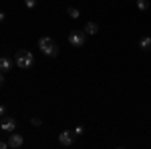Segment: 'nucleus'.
Instances as JSON below:
<instances>
[{
	"mask_svg": "<svg viewBox=\"0 0 151 149\" xmlns=\"http://www.w3.org/2000/svg\"><path fill=\"white\" fill-rule=\"evenodd\" d=\"M38 48H40V53L47 55V57H57L58 55V46H57V42H55L50 36L38 38Z\"/></svg>",
	"mask_w": 151,
	"mask_h": 149,
	"instance_id": "obj_1",
	"label": "nucleus"
},
{
	"mask_svg": "<svg viewBox=\"0 0 151 149\" xmlns=\"http://www.w3.org/2000/svg\"><path fill=\"white\" fill-rule=\"evenodd\" d=\"M14 63H16L18 69H30L35 65V55L30 50H18L14 55Z\"/></svg>",
	"mask_w": 151,
	"mask_h": 149,
	"instance_id": "obj_2",
	"label": "nucleus"
},
{
	"mask_svg": "<svg viewBox=\"0 0 151 149\" xmlns=\"http://www.w3.org/2000/svg\"><path fill=\"white\" fill-rule=\"evenodd\" d=\"M69 42L73 46H83L85 42H87V35H85V30H70V35H69Z\"/></svg>",
	"mask_w": 151,
	"mask_h": 149,
	"instance_id": "obj_3",
	"label": "nucleus"
},
{
	"mask_svg": "<svg viewBox=\"0 0 151 149\" xmlns=\"http://www.w3.org/2000/svg\"><path fill=\"white\" fill-rule=\"evenodd\" d=\"M22 143H24V137L20 135V133L12 131V133H10V137H8V147L18 149V147H22Z\"/></svg>",
	"mask_w": 151,
	"mask_h": 149,
	"instance_id": "obj_4",
	"label": "nucleus"
},
{
	"mask_svg": "<svg viewBox=\"0 0 151 149\" xmlns=\"http://www.w3.org/2000/svg\"><path fill=\"white\" fill-rule=\"evenodd\" d=\"M73 141H75V133H73V131H63V133L58 135V143L65 145V147L73 145Z\"/></svg>",
	"mask_w": 151,
	"mask_h": 149,
	"instance_id": "obj_5",
	"label": "nucleus"
},
{
	"mask_svg": "<svg viewBox=\"0 0 151 149\" xmlns=\"http://www.w3.org/2000/svg\"><path fill=\"white\" fill-rule=\"evenodd\" d=\"M0 127H2L6 133H12V131L16 129V119H12V117H2V121H0Z\"/></svg>",
	"mask_w": 151,
	"mask_h": 149,
	"instance_id": "obj_6",
	"label": "nucleus"
},
{
	"mask_svg": "<svg viewBox=\"0 0 151 149\" xmlns=\"http://www.w3.org/2000/svg\"><path fill=\"white\" fill-rule=\"evenodd\" d=\"M99 32V24L97 22H87L85 24V35H97Z\"/></svg>",
	"mask_w": 151,
	"mask_h": 149,
	"instance_id": "obj_7",
	"label": "nucleus"
},
{
	"mask_svg": "<svg viewBox=\"0 0 151 149\" xmlns=\"http://www.w3.org/2000/svg\"><path fill=\"white\" fill-rule=\"evenodd\" d=\"M10 67H12V60L8 57H2V58H0V71H2V73H4V71L8 73V71H10Z\"/></svg>",
	"mask_w": 151,
	"mask_h": 149,
	"instance_id": "obj_8",
	"label": "nucleus"
},
{
	"mask_svg": "<svg viewBox=\"0 0 151 149\" xmlns=\"http://www.w3.org/2000/svg\"><path fill=\"white\" fill-rule=\"evenodd\" d=\"M139 46L143 48V50H149L151 48V36H143L139 40Z\"/></svg>",
	"mask_w": 151,
	"mask_h": 149,
	"instance_id": "obj_9",
	"label": "nucleus"
},
{
	"mask_svg": "<svg viewBox=\"0 0 151 149\" xmlns=\"http://www.w3.org/2000/svg\"><path fill=\"white\" fill-rule=\"evenodd\" d=\"M67 14H69L70 18H79V16H81V12L77 10L75 6H69V8H67Z\"/></svg>",
	"mask_w": 151,
	"mask_h": 149,
	"instance_id": "obj_10",
	"label": "nucleus"
},
{
	"mask_svg": "<svg viewBox=\"0 0 151 149\" xmlns=\"http://www.w3.org/2000/svg\"><path fill=\"white\" fill-rule=\"evenodd\" d=\"M137 8L145 12L147 8H149V0H137Z\"/></svg>",
	"mask_w": 151,
	"mask_h": 149,
	"instance_id": "obj_11",
	"label": "nucleus"
},
{
	"mask_svg": "<svg viewBox=\"0 0 151 149\" xmlns=\"http://www.w3.org/2000/svg\"><path fill=\"white\" fill-rule=\"evenodd\" d=\"M24 6H26L28 10H32V8L36 6V0H24Z\"/></svg>",
	"mask_w": 151,
	"mask_h": 149,
	"instance_id": "obj_12",
	"label": "nucleus"
},
{
	"mask_svg": "<svg viewBox=\"0 0 151 149\" xmlns=\"http://www.w3.org/2000/svg\"><path fill=\"white\" fill-rule=\"evenodd\" d=\"M30 123H32V125H36V127H40V125H42V119H38V117H32V119H30Z\"/></svg>",
	"mask_w": 151,
	"mask_h": 149,
	"instance_id": "obj_13",
	"label": "nucleus"
},
{
	"mask_svg": "<svg viewBox=\"0 0 151 149\" xmlns=\"http://www.w3.org/2000/svg\"><path fill=\"white\" fill-rule=\"evenodd\" d=\"M4 115H6V107H4V105H0V119H2Z\"/></svg>",
	"mask_w": 151,
	"mask_h": 149,
	"instance_id": "obj_14",
	"label": "nucleus"
},
{
	"mask_svg": "<svg viewBox=\"0 0 151 149\" xmlns=\"http://www.w3.org/2000/svg\"><path fill=\"white\" fill-rule=\"evenodd\" d=\"M4 147H8V141H0V149H4Z\"/></svg>",
	"mask_w": 151,
	"mask_h": 149,
	"instance_id": "obj_15",
	"label": "nucleus"
},
{
	"mask_svg": "<svg viewBox=\"0 0 151 149\" xmlns=\"http://www.w3.org/2000/svg\"><path fill=\"white\" fill-rule=\"evenodd\" d=\"M4 18H6V14H4V12L0 10V22H4Z\"/></svg>",
	"mask_w": 151,
	"mask_h": 149,
	"instance_id": "obj_16",
	"label": "nucleus"
},
{
	"mask_svg": "<svg viewBox=\"0 0 151 149\" xmlns=\"http://www.w3.org/2000/svg\"><path fill=\"white\" fill-rule=\"evenodd\" d=\"M2 83H4V75H2V71H0V87H2Z\"/></svg>",
	"mask_w": 151,
	"mask_h": 149,
	"instance_id": "obj_17",
	"label": "nucleus"
}]
</instances>
